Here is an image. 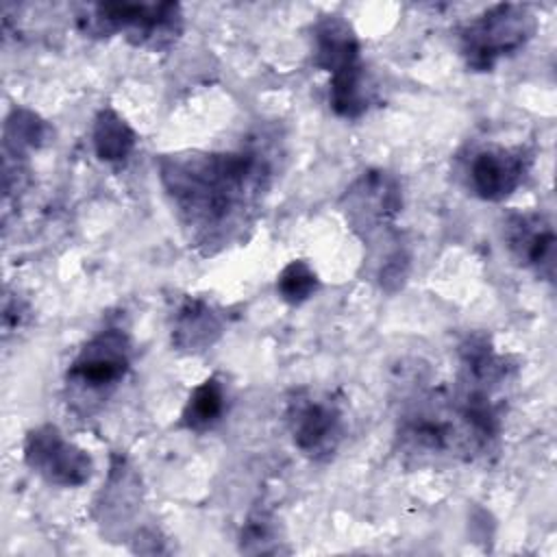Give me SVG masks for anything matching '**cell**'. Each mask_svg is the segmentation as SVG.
<instances>
[{"instance_id": "6da1fadb", "label": "cell", "mask_w": 557, "mask_h": 557, "mask_svg": "<svg viewBox=\"0 0 557 557\" xmlns=\"http://www.w3.org/2000/svg\"><path fill=\"white\" fill-rule=\"evenodd\" d=\"M159 178L189 244L213 255L252 226L272 170L257 150H189L163 154Z\"/></svg>"}, {"instance_id": "7a4b0ae2", "label": "cell", "mask_w": 557, "mask_h": 557, "mask_svg": "<svg viewBox=\"0 0 557 557\" xmlns=\"http://www.w3.org/2000/svg\"><path fill=\"white\" fill-rule=\"evenodd\" d=\"M313 65L331 76L329 104L346 120L361 117L372 100L361 44L342 15H324L313 26Z\"/></svg>"}, {"instance_id": "3957f363", "label": "cell", "mask_w": 557, "mask_h": 557, "mask_svg": "<svg viewBox=\"0 0 557 557\" xmlns=\"http://www.w3.org/2000/svg\"><path fill=\"white\" fill-rule=\"evenodd\" d=\"M89 35H124L131 44L165 50L183 30V13L176 2H98L78 17Z\"/></svg>"}, {"instance_id": "277c9868", "label": "cell", "mask_w": 557, "mask_h": 557, "mask_svg": "<svg viewBox=\"0 0 557 557\" xmlns=\"http://www.w3.org/2000/svg\"><path fill=\"white\" fill-rule=\"evenodd\" d=\"M537 20L527 4L500 2L485 9L459 30V50L474 72H490L503 57L527 46Z\"/></svg>"}, {"instance_id": "5b68a950", "label": "cell", "mask_w": 557, "mask_h": 557, "mask_svg": "<svg viewBox=\"0 0 557 557\" xmlns=\"http://www.w3.org/2000/svg\"><path fill=\"white\" fill-rule=\"evenodd\" d=\"M285 418L294 446L311 461H329L346 433L344 407L329 392L296 389L287 398Z\"/></svg>"}, {"instance_id": "8992f818", "label": "cell", "mask_w": 557, "mask_h": 557, "mask_svg": "<svg viewBox=\"0 0 557 557\" xmlns=\"http://www.w3.org/2000/svg\"><path fill=\"white\" fill-rule=\"evenodd\" d=\"M133 344L124 329L107 326L89 337L72 359L65 383L78 398H100L115 389L131 368Z\"/></svg>"}, {"instance_id": "52a82bcc", "label": "cell", "mask_w": 557, "mask_h": 557, "mask_svg": "<svg viewBox=\"0 0 557 557\" xmlns=\"http://www.w3.org/2000/svg\"><path fill=\"white\" fill-rule=\"evenodd\" d=\"M531 163L533 152L522 144H485L472 150L466 163V181L481 200L503 202L524 183Z\"/></svg>"}, {"instance_id": "ba28073f", "label": "cell", "mask_w": 557, "mask_h": 557, "mask_svg": "<svg viewBox=\"0 0 557 557\" xmlns=\"http://www.w3.org/2000/svg\"><path fill=\"white\" fill-rule=\"evenodd\" d=\"M24 461L26 466L59 487H81L91 479L94 461L91 457L65 440V435L54 424H41L28 431L24 440Z\"/></svg>"}, {"instance_id": "9c48e42d", "label": "cell", "mask_w": 557, "mask_h": 557, "mask_svg": "<svg viewBox=\"0 0 557 557\" xmlns=\"http://www.w3.org/2000/svg\"><path fill=\"white\" fill-rule=\"evenodd\" d=\"M403 191L394 174L385 170L363 172L342 196V211L350 228L372 237L394 224L400 213Z\"/></svg>"}, {"instance_id": "30bf717a", "label": "cell", "mask_w": 557, "mask_h": 557, "mask_svg": "<svg viewBox=\"0 0 557 557\" xmlns=\"http://www.w3.org/2000/svg\"><path fill=\"white\" fill-rule=\"evenodd\" d=\"M503 235L513 259L535 276L553 281L557 259V237L553 222L537 211L509 213Z\"/></svg>"}, {"instance_id": "8fae6325", "label": "cell", "mask_w": 557, "mask_h": 557, "mask_svg": "<svg viewBox=\"0 0 557 557\" xmlns=\"http://www.w3.org/2000/svg\"><path fill=\"white\" fill-rule=\"evenodd\" d=\"M220 313L202 298H185L174 313L172 346L181 352H205L222 335Z\"/></svg>"}, {"instance_id": "7c38bea8", "label": "cell", "mask_w": 557, "mask_h": 557, "mask_svg": "<svg viewBox=\"0 0 557 557\" xmlns=\"http://www.w3.org/2000/svg\"><path fill=\"white\" fill-rule=\"evenodd\" d=\"M91 144L100 161L120 163L133 152L137 144V135L115 109L104 107L94 117Z\"/></svg>"}, {"instance_id": "4fadbf2b", "label": "cell", "mask_w": 557, "mask_h": 557, "mask_svg": "<svg viewBox=\"0 0 557 557\" xmlns=\"http://www.w3.org/2000/svg\"><path fill=\"white\" fill-rule=\"evenodd\" d=\"M226 409V392L218 376H209L202 383H198L181 413V422L185 429L194 433H202L213 429Z\"/></svg>"}, {"instance_id": "5bb4252c", "label": "cell", "mask_w": 557, "mask_h": 557, "mask_svg": "<svg viewBox=\"0 0 557 557\" xmlns=\"http://www.w3.org/2000/svg\"><path fill=\"white\" fill-rule=\"evenodd\" d=\"M48 139V126L46 122L28 111V109H13L7 117L4 126V148L13 150L15 154H22L24 150L39 148Z\"/></svg>"}, {"instance_id": "9a60e30c", "label": "cell", "mask_w": 557, "mask_h": 557, "mask_svg": "<svg viewBox=\"0 0 557 557\" xmlns=\"http://www.w3.org/2000/svg\"><path fill=\"white\" fill-rule=\"evenodd\" d=\"M318 287L320 281L315 270L302 259L289 261L276 276V294L281 296V300L294 307L309 300L318 292Z\"/></svg>"}, {"instance_id": "2e32d148", "label": "cell", "mask_w": 557, "mask_h": 557, "mask_svg": "<svg viewBox=\"0 0 557 557\" xmlns=\"http://www.w3.org/2000/svg\"><path fill=\"white\" fill-rule=\"evenodd\" d=\"M242 550L246 553H278L276 527L268 513H255L242 529Z\"/></svg>"}]
</instances>
